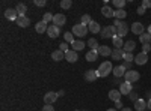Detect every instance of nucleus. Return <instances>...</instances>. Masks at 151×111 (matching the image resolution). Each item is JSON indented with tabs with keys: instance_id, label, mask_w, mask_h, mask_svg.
Masks as SVG:
<instances>
[{
	"instance_id": "nucleus-33",
	"label": "nucleus",
	"mask_w": 151,
	"mask_h": 111,
	"mask_svg": "<svg viewBox=\"0 0 151 111\" xmlns=\"http://www.w3.org/2000/svg\"><path fill=\"white\" fill-rule=\"evenodd\" d=\"M64 38H65V42H70V44H73L76 39H74V35H73V32H67L65 35H64Z\"/></svg>"
},
{
	"instance_id": "nucleus-51",
	"label": "nucleus",
	"mask_w": 151,
	"mask_h": 111,
	"mask_svg": "<svg viewBox=\"0 0 151 111\" xmlns=\"http://www.w3.org/2000/svg\"><path fill=\"white\" fill-rule=\"evenodd\" d=\"M106 111H116L115 108H109V110H106Z\"/></svg>"
},
{
	"instance_id": "nucleus-10",
	"label": "nucleus",
	"mask_w": 151,
	"mask_h": 111,
	"mask_svg": "<svg viewBox=\"0 0 151 111\" xmlns=\"http://www.w3.org/2000/svg\"><path fill=\"white\" fill-rule=\"evenodd\" d=\"M65 23H67V17H65L64 14H56V15H55V18H53V24H55V26L62 27Z\"/></svg>"
},
{
	"instance_id": "nucleus-28",
	"label": "nucleus",
	"mask_w": 151,
	"mask_h": 111,
	"mask_svg": "<svg viewBox=\"0 0 151 111\" xmlns=\"http://www.w3.org/2000/svg\"><path fill=\"white\" fill-rule=\"evenodd\" d=\"M97 57H98V53L94 51V50H91V51L86 53V60H88V62H95Z\"/></svg>"
},
{
	"instance_id": "nucleus-12",
	"label": "nucleus",
	"mask_w": 151,
	"mask_h": 111,
	"mask_svg": "<svg viewBox=\"0 0 151 111\" xmlns=\"http://www.w3.org/2000/svg\"><path fill=\"white\" fill-rule=\"evenodd\" d=\"M125 72H127V69H125L122 65H119V66H115L113 68V71H112V74L115 75L116 78H121V77H124L125 75Z\"/></svg>"
},
{
	"instance_id": "nucleus-25",
	"label": "nucleus",
	"mask_w": 151,
	"mask_h": 111,
	"mask_svg": "<svg viewBox=\"0 0 151 111\" xmlns=\"http://www.w3.org/2000/svg\"><path fill=\"white\" fill-rule=\"evenodd\" d=\"M52 59H53L55 62H60V60H64V59H65V53H64V51H60V50H56V51L52 53Z\"/></svg>"
},
{
	"instance_id": "nucleus-50",
	"label": "nucleus",
	"mask_w": 151,
	"mask_h": 111,
	"mask_svg": "<svg viewBox=\"0 0 151 111\" xmlns=\"http://www.w3.org/2000/svg\"><path fill=\"white\" fill-rule=\"evenodd\" d=\"M148 33L151 35V24H150V26H148Z\"/></svg>"
},
{
	"instance_id": "nucleus-18",
	"label": "nucleus",
	"mask_w": 151,
	"mask_h": 111,
	"mask_svg": "<svg viewBox=\"0 0 151 111\" xmlns=\"http://www.w3.org/2000/svg\"><path fill=\"white\" fill-rule=\"evenodd\" d=\"M35 30H36V33H44V32H47V30H48L47 23H45V21L36 23V24H35Z\"/></svg>"
},
{
	"instance_id": "nucleus-32",
	"label": "nucleus",
	"mask_w": 151,
	"mask_h": 111,
	"mask_svg": "<svg viewBox=\"0 0 151 111\" xmlns=\"http://www.w3.org/2000/svg\"><path fill=\"white\" fill-rule=\"evenodd\" d=\"M88 45H89V48H92L94 51H97L98 48H100V45H98V42H97V39H94V38H91L89 41H88Z\"/></svg>"
},
{
	"instance_id": "nucleus-36",
	"label": "nucleus",
	"mask_w": 151,
	"mask_h": 111,
	"mask_svg": "<svg viewBox=\"0 0 151 111\" xmlns=\"http://www.w3.org/2000/svg\"><path fill=\"white\" fill-rule=\"evenodd\" d=\"M124 62H130V63H133V62H134V56L132 53H124Z\"/></svg>"
},
{
	"instance_id": "nucleus-52",
	"label": "nucleus",
	"mask_w": 151,
	"mask_h": 111,
	"mask_svg": "<svg viewBox=\"0 0 151 111\" xmlns=\"http://www.w3.org/2000/svg\"><path fill=\"white\" fill-rule=\"evenodd\" d=\"M76 111H80V110H76Z\"/></svg>"
},
{
	"instance_id": "nucleus-46",
	"label": "nucleus",
	"mask_w": 151,
	"mask_h": 111,
	"mask_svg": "<svg viewBox=\"0 0 151 111\" xmlns=\"http://www.w3.org/2000/svg\"><path fill=\"white\" fill-rule=\"evenodd\" d=\"M137 14H139V15H144V14H145V8L139 6V8H137Z\"/></svg>"
},
{
	"instance_id": "nucleus-20",
	"label": "nucleus",
	"mask_w": 151,
	"mask_h": 111,
	"mask_svg": "<svg viewBox=\"0 0 151 111\" xmlns=\"http://www.w3.org/2000/svg\"><path fill=\"white\" fill-rule=\"evenodd\" d=\"M112 60H121L124 59V50L121 48V50H118V48H113V51H112Z\"/></svg>"
},
{
	"instance_id": "nucleus-48",
	"label": "nucleus",
	"mask_w": 151,
	"mask_h": 111,
	"mask_svg": "<svg viewBox=\"0 0 151 111\" xmlns=\"http://www.w3.org/2000/svg\"><path fill=\"white\" fill-rule=\"evenodd\" d=\"M147 108H148V110H151V99L147 102Z\"/></svg>"
},
{
	"instance_id": "nucleus-29",
	"label": "nucleus",
	"mask_w": 151,
	"mask_h": 111,
	"mask_svg": "<svg viewBox=\"0 0 151 111\" xmlns=\"http://www.w3.org/2000/svg\"><path fill=\"white\" fill-rule=\"evenodd\" d=\"M113 17H115L116 20H124L125 17H127V12H125L124 9H116V11H115V15H113Z\"/></svg>"
},
{
	"instance_id": "nucleus-23",
	"label": "nucleus",
	"mask_w": 151,
	"mask_h": 111,
	"mask_svg": "<svg viewBox=\"0 0 151 111\" xmlns=\"http://www.w3.org/2000/svg\"><path fill=\"white\" fill-rule=\"evenodd\" d=\"M134 48H136V42L134 41H127V42H124L122 50H124V53H132Z\"/></svg>"
},
{
	"instance_id": "nucleus-42",
	"label": "nucleus",
	"mask_w": 151,
	"mask_h": 111,
	"mask_svg": "<svg viewBox=\"0 0 151 111\" xmlns=\"http://www.w3.org/2000/svg\"><path fill=\"white\" fill-rule=\"evenodd\" d=\"M142 8H151V0H144V2H142V5H141Z\"/></svg>"
},
{
	"instance_id": "nucleus-19",
	"label": "nucleus",
	"mask_w": 151,
	"mask_h": 111,
	"mask_svg": "<svg viewBox=\"0 0 151 111\" xmlns=\"http://www.w3.org/2000/svg\"><path fill=\"white\" fill-rule=\"evenodd\" d=\"M109 99L110 101H113V102H118V101H121V92L119 90H110L109 92Z\"/></svg>"
},
{
	"instance_id": "nucleus-13",
	"label": "nucleus",
	"mask_w": 151,
	"mask_h": 111,
	"mask_svg": "<svg viewBox=\"0 0 151 111\" xmlns=\"http://www.w3.org/2000/svg\"><path fill=\"white\" fill-rule=\"evenodd\" d=\"M97 78H98L97 71H94V69H88V71L85 72V80H86V81H95Z\"/></svg>"
},
{
	"instance_id": "nucleus-7",
	"label": "nucleus",
	"mask_w": 151,
	"mask_h": 111,
	"mask_svg": "<svg viewBox=\"0 0 151 111\" xmlns=\"http://www.w3.org/2000/svg\"><path fill=\"white\" fill-rule=\"evenodd\" d=\"M132 32L134 33V35H144L145 33V27H144V24L142 23H139V21H136V23H133L132 24Z\"/></svg>"
},
{
	"instance_id": "nucleus-16",
	"label": "nucleus",
	"mask_w": 151,
	"mask_h": 111,
	"mask_svg": "<svg viewBox=\"0 0 151 111\" xmlns=\"http://www.w3.org/2000/svg\"><path fill=\"white\" fill-rule=\"evenodd\" d=\"M147 62H148V54H145V53H139L134 57V63L136 65H145Z\"/></svg>"
},
{
	"instance_id": "nucleus-2",
	"label": "nucleus",
	"mask_w": 151,
	"mask_h": 111,
	"mask_svg": "<svg viewBox=\"0 0 151 111\" xmlns=\"http://www.w3.org/2000/svg\"><path fill=\"white\" fill-rule=\"evenodd\" d=\"M113 26L116 27V36H118V38H122V36L127 35V32H129V26H127V24H125L122 20H115Z\"/></svg>"
},
{
	"instance_id": "nucleus-38",
	"label": "nucleus",
	"mask_w": 151,
	"mask_h": 111,
	"mask_svg": "<svg viewBox=\"0 0 151 111\" xmlns=\"http://www.w3.org/2000/svg\"><path fill=\"white\" fill-rule=\"evenodd\" d=\"M91 21H92V20H91V17L88 15V14H86V15H83V17H82V20H80V23H82V24H85V26H88V24H89Z\"/></svg>"
},
{
	"instance_id": "nucleus-39",
	"label": "nucleus",
	"mask_w": 151,
	"mask_h": 111,
	"mask_svg": "<svg viewBox=\"0 0 151 111\" xmlns=\"http://www.w3.org/2000/svg\"><path fill=\"white\" fill-rule=\"evenodd\" d=\"M150 51H151V44H144V45H142V53L148 54Z\"/></svg>"
},
{
	"instance_id": "nucleus-37",
	"label": "nucleus",
	"mask_w": 151,
	"mask_h": 111,
	"mask_svg": "<svg viewBox=\"0 0 151 111\" xmlns=\"http://www.w3.org/2000/svg\"><path fill=\"white\" fill-rule=\"evenodd\" d=\"M53 18H55V15H52L50 12H45V14H44V17H42V21H45V23H50V21H53Z\"/></svg>"
},
{
	"instance_id": "nucleus-30",
	"label": "nucleus",
	"mask_w": 151,
	"mask_h": 111,
	"mask_svg": "<svg viewBox=\"0 0 151 111\" xmlns=\"http://www.w3.org/2000/svg\"><path fill=\"white\" fill-rule=\"evenodd\" d=\"M112 42H113V47H115V48H118V50H121V48L124 47V42H122V39H121V38H118V36H115V38L112 39Z\"/></svg>"
},
{
	"instance_id": "nucleus-47",
	"label": "nucleus",
	"mask_w": 151,
	"mask_h": 111,
	"mask_svg": "<svg viewBox=\"0 0 151 111\" xmlns=\"http://www.w3.org/2000/svg\"><path fill=\"white\" fill-rule=\"evenodd\" d=\"M115 105H116V108H121V107H122V102L118 101V102H115Z\"/></svg>"
},
{
	"instance_id": "nucleus-40",
	"label": "nucleus",
	"mask_w": 151,
	"mask_h": 111,
	"mask_svg": "<svg viewBox=\"0 0 151 111\" xmlns=\"http://www.w3.org/2000/svg\"><path fill=\"white\" fill-rule=\"evenodd\" d=\"M59 50H60V51H64V53L70 51V48H68V44H67V42H62V44H60V47H59Z\"/></svg>"
},
{
	"instance_id": "nucleus-27",
	"label": "nucleus",
	"mask_w": 151,
	"mask_h": 111,
	"mask_svg": "<svg viewBox=\"0 0 151 111\" xmlns=\"http://www.w3.org/2000/svg\"><path fill=\"white\" fill-rule=\"evenodd\" d=\"M15 9H17V12H18V15H20V17H23V15L27 12V6L24 5V3H18V5L15 6Z\"/></svg>"
},
{
	"instance_id": "nucleus-34",
	"label": "nucleus",
	"mask_w": 151,
	"mask_h": 111,
	"mask_svg": "<svg viewBox=\"0 0 151 111\" xmlns=\"http://www.w3.org/2000/svg\"><path fill=\"white\" fill-rule=\"evenodd\" d=\"M71 6H73L71 0H62V2H60V8H62V9H70Z\"/></svg>"
},
{
	"instance_id": "nucleus-14",
	"label": "nucleus",
	"mask_w": 151,
	"mask_h": 111,
	"mask_svg": "<svg viewBox=\"0 0 151 111\" xmlns=\"http://www.w3.org/2000/svg\"><path fill=\"white\" fill-rule=\"evenodd\" d=\"M65 60L70 62V63H76L77 62V51H74V50H70L65 53Z\"/></svg>"
},
{
	"instance_id": "nucleus-3",
	"label": "nucleus",
	"mask_w": 151,
	"mask_h": 111,
	"mask_svg": "<svg viewBox=\"0 0 151 111\" xmlns=\"http://www.w3.org/2000/svg\"><path fill=\"white\" fill-rule=\"evenodd\" d=\"M88 26H85V24H74V27H73V35L74 36H79V38H83V36L88 35Z\"/></svg>"
},
{
	"instance_id": "nucleus-11",
	"label": "nucleus",
	"mask_w": 151,
	"mask_h": 111,
	"mask_svg": "<svg viewBox=\"0 0 151 111\" xmlns=\"http://www.w3.org/2000/svg\"><path fill=\"white\" fill-rule=\"evenodd\" d=\"M58 93H55V92H47L45 93V96H44V102L45 104H48V105H53V102L58 99Z\"/></svg>"
},
{
	"instance_id": "nucleus-41",
	"label": "nucleus",
	"mask_w": 151,
	"mask_h": 111,
	"mask_svg": "<svg viewBox=\"0 0 151 111\" xmlns=\"http://www.w3.org/2000/svg\"><path fill=\"white\" fill-rule=\"evenodd\" d=\"M33 3L36 5V6H45V0H33Z\"/></svg>"
},
{
	"instance_id": "nucleus-6",
	"label": "nucleus",
	"mask_w": 151,
	"mask_h": 111,
	"mask_svg": "<svg viewBox=\"0 0 151 111\" xmlns=\"http://www.w3.org/2000/svg\"><path fill=\"white\" fill-rule=\"evenodd\" d=\"M18 12H17V9L14 8V9H12V8H9V9H6L5 11V18L6 20H9V21H17L18 20Z\"/></svg>"
},
{
	"instance_id": "nucleus-35",
	"label": "nucleus",
	"mask_w": 151,
	"mask_h": 111,
	"mask_svg": "<svg viewBox=\"0 0 151 111\" xmlns=\"http://www.w3.org/2000/svg\"><path fill=\"white\" fill-rule=\"evenodd\" d=\"M124 5H125V0H113V6L116 9H122Z\"/></svg>"
},
{
	"instance_id": "nucleus-43",
	"label": "nucleus",
	"mask_w": 151,
	"mask_h": 111,
	"mask_svg": "<svg viewBox=\"0 0 151 111\" xmlns=\"http://www.w3.org/2000/svg\"><path fill=\"white\" fill-rule=\"evenodd\" d=\"M42 111H55V108H53V105L45 104V105H44V108H42Z\"/></svg>"
},
{
	"instance_id": "nucleus-4",
	"label": "nucleus",
	"mask_w": 151,
	"mask_h": 111,
	"mask_svg": "<svg viewBox=\"0 0 151 111\" xmlns=\"http://www.w3.org/2000/svg\"><path fill=\"white\" fill-rule=\"evenodd\" d=\"M116 36V27L115 26H106L103 30H101V38H115Z\"/></svg>"
},
{
	"instance_id": "nucleus-15",
	"label": "nucleus",
	"mask_w": 151,
	"mask_h": 111,
	"mask_svg": "<svg viewBox=\"0 0 151 111\" xmlns=\"http://www.w3.org/2000/svg\"><path fill=\"white\" fill-rule=\"evenodd\" d=\"M112 51H113V50H110V48H109L107 45H100V48L97 50L98 56H104V57H107V56H112Z\"/></svg>"
},
{
	"instance_id": "nucleus-53",
	"label": "nucleus",
	"mask_w": 151,
	"mask_h": 111,
	"mask_svg": "<svg viewBox=\"0 0 151 111\" xmlns=\"http://www.w3.org/2000/svg\"><path fill=\"white\" fill-rule=\"evenodd\" d=\"M150 44H151V42H150Z\"/></svg>"
},
{
	"instance_id": "nucleus-44",
	"label": "nucleus",
	"mask_w": 151,
	"mask_h": 111,
	"mask_svg": "<svg viewBox=\"0 0 151 111\" xmlns=\"http://www.w3.org/2000/svg\"><path fill=\"white\" fill-rule=\"evenodd\" d=\"M129 98H130V99H133V101H137V99H139V98H137V93H136V92H132V93L129 95Z\"/></svg>"
},
{
	"instance_id": "nucleus-24",
	"label": "nucleus",
	"mask_w": 151,
	"mask_h": 111,
	"mask_svg": "<svg viewBox=\"0 0 151 111\" xmlns=\"http://www.w3.org/2000/svg\"><path fill=\"white\" fill-rule=\"evenodd\" d=\"M147 108V102L142 99V98H139L137 101H134V110L136 111H144Z\"/></svg>"
},
{
	"instance_id": "nucleus-31",
	"label": "nucleus",
	"mask_w": 151,
	"mask_h": 111,
	"mask_svg": "<svg viewBox=\"0 0 151 111\" xmlns=\"http://www.w3.org/2000/svg\"><path fill=\"white\" fill-rule=\"evenodd\" d=\"M139 39H141V42H142V44H150V42H151V35H150L148 32H145L144 35H141V36H139Z\"/></svg>"
},
{
	"instance_id": "nucleus-9",
	"label": "nucleus",
	"mask_w": 151,
	"mask_h": 111,
	"mask_svg": "<svg viewBox=\"0 0 151 111\" xmlns=\"http://www.w3.org/2000/svg\"><path fill=\"white\" fill-rule=\"evenodd\" d=\"M119 92H121V95H130V93L133 92L132 83H129V81L121 83V84H119Z\"/></svg>"
},
{
	"instance_id": "nucleus-26",
	"label": "nucleus",
	"mask_w": 151,
	"mask_h": 111,
	"mask_svg": "<svg viewBox=\"0 0 151 111\" xmlns=\"http://www.w3.org/2000/svg\"><path fill=\"white\" fill-rule=\"evenodd\" d=\"M101 14H103L106 18H110V17L115 15V11H113L112 8H109V6H104V8L101 9Z\"/></svg>"
},
{
	"instance_id": "nucleus-5",
	"label": "nucleus",
	"mask_w": 151,
	"mask_h": 111,
	"mask_svg": "<svg viewBox=\"0 0 151 111\" xmlns=\"http://www.w3.org/2000/svg\"><path fill=\"white\" fill-rule=\"evenodd\" d=\"M124 78H125V81H129V83H136L137 80L141 78V74L137 72V71H134V69H132V71H127V72H125Z\"/></svg>"
},
{
	"instance_id": "nucleus-22",
	"label": "nucleus",
	"mask_w": 151,
	"mask_h": 111,
	"mask_svg": "<svg viewBox=\"0 0 151 111\" xmlns=\"http://www.w3.org/2000/svg\"><path fill=\"white\" fill-rule=\"evenodd\" d=\"M71 48L74 51H82L83 48H85V42L82 41V39H76L73 44H71Z\"/></svg>"
},
{
	"instance_id": "nucleus-1",
	"label": "nucleus",
	"mask_w": 151,
	"mask_h": 111,
	"mask_svg": "<svg viewBox=\"0 0 151 111\" xmlns=\"http://www.w3.org/2000/svg\"><path fill=\"white\" fill-rule=\"evenodd\" d=\"M112 71H113V66H112L110 62H103V63L98 66V69H97L98 78H106Z\"/></svg>"
},
{
	"instance_id": "nucleus-49",
	"label": "nucleus",
	"mask_w": 151,
	"mask_h": 111,
	"mask_svg": "<svg viewBox=\"0 0 151 111\" xmlns=\"http://www.w3.org/2000/svg\"><path fill=\"white\" fill-rule=\"evenodd\" d=\"M121 111H132V108H122Z\"/></svg>"
},
{
	"instance_id": "nucleus-45",
	"label": "nucleus",
	"mask_w": 151,
	"mask_h": 111,
	"mask_svg": "<svg viewBox=\"0 0 151 111\" xmlns=\"http://www.w3.org/2000/svg\"><path fill=\"white\" fill-rule=\"evenodd\" d=\"M122 66H124L125 69H127V71H132V63H130V62H124Z\"/></svg>"
},
{
	"instance_id": "nucleus-8",
	"label": "nucleus",
	"mask_w": 151,
	"mask_h": 111,
	"mask_svg": "<svg viewBox=\"0 0 151 111\" xmlns=\"http://www.w3.org/2000/svg\"><path fill=\"white\" fill-rule=\"evenodd\" d=\"M59 33H60V27L55 26V24H50V26H48V30H47V35L50 36V38H52V39L58 38Z\"/></svg>"
},
{
	"instance_id": "nucleus-21",
	"label": "nucleus",
	"mask_w": 151,
	"mask_h": 111,
	"mask_svg": "<svg viewBox=\"0 0 151 111\" xmlns=\"http://www.w3.org/2000/svg\"><path fill=\"white\" fill-rule=\"evenodd\" d=\"M17 24L20 27H23V29H26V27H29V24H30V20L26 17V15H23V17H18V20H17Z\"/></svg>"
},
{
	"instance_id": "nucleus-17",
	"label": "nucleus",
	"mask_w": 151,
	"mask_h": 111,
	"mask_svg": "<svg viewBox=\"0 0 151 111\" xmlns=\"http://www.w3.org/2000/svg\"><path fill=\"white\" fill-rule=\"evenodd\" d=\"M88 30H89L91 33H101V27H100V24L97 21H91L89 24H88Z\"/></svg>"
}]
</instances>
